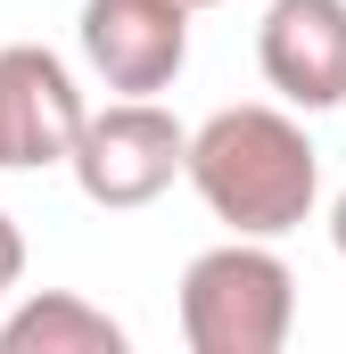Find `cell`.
<instances>
[{
  "label": "cell",
  "instance_id": "8fae6325",
  "mask_svg": "<svg viewBox=\"0 0 346 354\" xmlns=\"http://www.w3.org/2000/svg\"><path fill=\"white\" fill-rule=\"evenodd\" d=\"M0 174H8V165H0Z\"/></svg>",
  "mask_w": 346,
  "mask_h": 354
},
{
  "label": "cell",
  "instance_id": "5b68a950",
  "mask_svg": "<svg viewBox=\"0 0 346 354\" xmlns=\"http://www.w3.org/2000/svg\"><path fill=\"white\" fill-rule=\"evenodd\" d=\"M91 99L75 91L66 58L42 41H8L0 50V165H66L75 132H83Z\"/></svg>",
  "mask_w": 346,
  "mask_h": 354
},
{
  "label": "cell",
  "instance_id": "277c9868",
  "mask_svg": "<svg viewBox=\"0 0 346 354\" xmlns=\"http://www.w3.org/2000/svg\"><path fill=\"white\" fill-rule=\"evenodd\" d=\"M75 41H83V66L116 99H157L190 66V8L181 0H83Z\"/></svg>",
  "mask_w": 346,
  "mask_h": 354
},
{
  "label": "cell",
  "instance_id": "3957f363",
  "mask_svg": "<svg viewBox=\"0 0 346 354\" xmlns=\"http://www.w3.org/2000/svg\"><path fill=\"white\" fill-rule=\"evenodd\" d=\"M181 149H190V124L157 107V99H107L91 107L75 149H66V174L99 214H132V206H157L173 181H181Z\"/></svg>",
  "mask_w": 346,
  "mask_h": 354
},
{
  "label": "cell",
  "instance_id": "7a4b0ae2",
  "mask_svg": "<svg viewBox=\"0 0 346 354\" xmlns=\"http://www.w3.org/2000/svg\"><path fill=\"white\" fill-rule=\"evenodd\" d=\"M181 346L190 354H280L297 330V272L272 239H223L181 264Z\"/></svg>",
  "mask_w": 346,
  "mask_h": 354
},
{
  "label": "cell",
  "instance_id": "9c48e42d",
  "mask_svg": "<svg viewBox=\"0 0 346 354\" xmlns=\"http://www.w3.org/2000/svg\"><path fill=\"white\" fill-rule=\"evenodd\" d=\"M330 248H338V264H346V189L330 198Z\"/></svg>",
  "mask_w": 346,
  "mask_h": 354
},
{
  "label": "cell",
  "instance_id": "8992f818",
  "mask_svg": "<svg viewBox=\"0 0 346 354\" xmlns=\"http://www.w3.org/2000/svg\"><path fill=\"white\" fill-rule=\"evenodd\" d=\"M256 66L280 107H346V0H272L256 25Z\"/></svg>",
  "mask_w": 346,
  "mask_h": 354
},
{
  "label": "cell",
  "instance_id": "30bf717a",
  "mask_svg": "<svg viewBox=\"0 0 346 354\" xmlns=\"http://www.w3.org/2000/svg\"><path fill=\"white\" fill-rule=\"evenodd\" d=\"M181 8H190V17H198V8H223V0H181Z\"/></svg>",
  "mask_w": 346,
  "mask_h": 354
},
{
  "label": "cell",
  "instance_id": "6da1fadb",
  "mask_svg": "<svg viewBox=\"0 0 346 354\" xmlns=\"http://www.w3.org/2000/svg\"><path fill=\"white\" fill-rule=\"evenodd\" d=\"M181 181L206 198V214L231 239H289L322 206V149L297 124V107L248 99V107H215L190 132Z\"/></svg>",
  "mask_w": 346,
  "mask_h": 354
},
{
  "label": "cell",
  "instance_id": "ba28073f",
  "mask_svg": "<svg viewBox=\"0 0 346 354\" xmlns=\"http://www.w3.org/2000/svg\"><path fill=\"white\" fill-rule=\"evenodd\" d=\"M25 288V231H17V214L0 206V305Z\"/></svg>",
  "mask_w": 346,
  "mask_h": 354
},
{
  "label": "cell",
  "instance_id": "52a82bcc",
  "mask_svg": "<svg viewBox=\"0 0 346 354\" xmlns=\"http://www.w3.org/2000/svg\"><path fill=\"white\" fill-rule=\"evenodd\" d=\"M124 322L75 288H25L0 313V354H124Z\"/></svg>",
  "mask_w": 346,
  "mask_h": 354
}]
</instances>
